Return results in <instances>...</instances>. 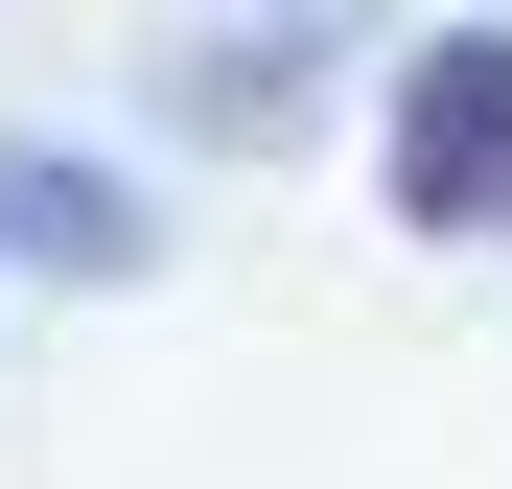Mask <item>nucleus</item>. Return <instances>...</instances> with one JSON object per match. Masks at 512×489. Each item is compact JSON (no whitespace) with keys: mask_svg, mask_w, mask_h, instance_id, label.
I'll return each mask as SVG.
<instances>
[{"mask_svg":"<svg viewBox=\"0 0 512 489\" xmlns=\"http://www.w3.org/2000/svg\"><path fill=\"white\" fill-rule=\"evenodd\" d=\"M0 233H24V257H70V280H117V257H140V210H117V187H70V163H0Z\"/></svg>","mask_w":512,"mask_h":489,"instance_id":"2","label":"nucleus"},{"mask_svg":"<svg viewBox=\"0 0 512 489\" xmlns=\"http://www.w3.org/2000/svg\"><path fill=\"white\" fill-rule=\"evenodd\" d=\"M396 210L419 233H512V24H443L396 70Z\"/></svg>","mask_w":512,"mask_h":489,"instance_id":"1","label":"nucleus"}]
</instances>
